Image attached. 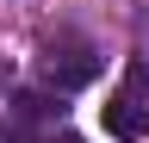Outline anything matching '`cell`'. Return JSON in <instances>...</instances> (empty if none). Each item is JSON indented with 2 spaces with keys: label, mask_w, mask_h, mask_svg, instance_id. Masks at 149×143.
Wrapping results in <instances>:
<instances>
[{
  "label": "cell",
  "mask_w": 149,
  "mask_h": 143,
  "mask_svg": "<svg viewBox=\"0 0 149 143\" xmlns=\"http://www.w3.org/2000/svg\"><path fill=\"white\" fill-rule=\"evenodd\" d=\"M13 112H19V124H50V118H62V100H50V93H13Z\"/></svg>",
  "instance_id": "3957f363"
},
{
  "label": "cell",
  "mask_w": 149,
  "mask_h": 143,
  "mask_svg": "<svg viewBox=\"0 0 149 143\" xmlns=\"http://www.w3.org/2000/svg\"><path fill=\"white\" fill-rule=\"evenodd\" d=\"M106 131L118 137V143H143L149 137V62L143 56L124 68L118 93L106 100Z\"/></svg>",
  "instance_id": "6da1fadb"
},
{
  "label": "cell",
  "mask_w": 149,
  "mask_h": 143,
  "mask_svg": "<svg viewBox=\"0 0 149 143\" xmlns=\"http://www.w3.org/2000/svg\"><path fill=\"white\" fill-rule=\"evenodd\" d=\"M44 75L56 93H74V87H87L93 75H100V50H93L87 38H74V31H56V38L44 44Z\"/></svg>",
  "instance_id": "7a4b0ae2"
},
{
  "label": "cell",
  "mask_w": 149,
  "mask_h": 143,
  "mask_svg": "<svg viewBox=\"0 0 149 143\" xmlns=\"http://www.w3.org/2000/svg\"><path fill=\"white\" fill-rule=\"evenodd\" d=\"M37 143H81V137H68V131H56V137H37Z\"/></svg>",
  "instance_id": "277c9868"
}]
</instances>
